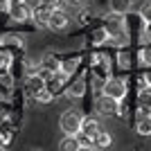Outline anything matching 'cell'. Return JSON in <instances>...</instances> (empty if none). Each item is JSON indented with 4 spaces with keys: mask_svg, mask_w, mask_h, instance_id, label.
<instances>
[{
    "mask_svg": "<svg viewBox=\"0 0 151 151\" xmlns=\"http://www.w3.org/2000/svg\"><path fill=\"white\" fill-rule=\"evenodd\" d=\"M111 145H113V138H111L106 131H101V129H99V133L93 138V149H108Z\"/></svg>",
    "mask_w": 151,
    "mask_h": 151,
    "instance_id": "cell-14",
    "label": "cell"
},
{
    "mask_svg": "<svg viewBox=\"0 0 151 151\" xmlns=\"http://www.w3.org/2000/svg\"><path fill=\"white\" fill-rule=\"evenodd\" d=\"M65 86H68V75H65V72L54 70V72H47V75H45V90H47L52 97L63 95L65 93Z\"/></svg>",
    "mask_w": 151,
    "mask_h": 151,
    "instance_id": "cell-4",
    "label": "cell"
},
{
    "mask_svg": "<svg viewBox=\"0 0 151 151\" xmlns=\"http://www.w3.org/2000/svg\"><path fill=\"white\" fill-rule=\"evenodd\" d=\"M47 2H52V0H47Z\"/></svg>",
    "mask_w": 151,
    "mask_h": 151,
    "instance_id": "cell-22",
    "label": "cell"
},
{
    "mask_svg": "<svg viewBox=\"0 0 151 151\" xmlns=\"http://www.w3.org/2000/svg\"><path fill=\"white\" fill-rule=\"evenodd\" d=\"M101 93L111 95L115 99H124L126 97V81L120 79V77H108V79H104V83H101Z\"/></svg>",
    "mask_w": 151,
    "mask_h": 151,
    "instance_id": "cell-5",
    "label": "cell"
},
{
    "mask_svg": "<svg viewBox=\"0 0 151 151\" xmlns=\"http://www.w3.org/2000/svg\"><path fill=\"white\" fill-rule=\"evenodd\" d=\"M149 25H151V23H149Z\"/></svg>",
    "mask_w": 151,
    "mask_h": 151,
    "instance_id": "cell-24",
    "label": "cell"
},
{
    "mask_svg": "<svg viewBox=\"0 0 151 151\" xmlns=\"http://www.w3.org/2000/svg\"><path fill=\"white\" fill-rule=\"evenodd\" d=\"M59 149H61V151H79V149H81L79 135H65V133H63L61 142H59Z\"/></svg>",
    "mask_w": 151,
    "mask_h": 151,
    "instance_id": "cell-12",
    "label": "cell"
},
{
    "mask_svg": "<svg viewBox=\"0 0 151 151\" xmlns=\"http://www.w3.org/2000/svg\"><path fill=\"white\" fill-rule=\"evenodd\" d=\"M5 9H7V14L12 16V20H16V23L32 20V5L27 0H7Z\"/></svg>",
    "mask_w": 151,
    "mask_h": 151,
    "instance_id": "cell-3",
    "label": "cell"
},
{
    "mask_svg": "<svg viewBox=\"0 0 151 151\" xmlns=\"http://www.w3.org/2000/svg\"><path fill=\"white\" fill-rule=\"evenodd\" d=\"M140 16H142V20H145L147 25H149V23H151V0H149V2H147L145 7H142V14H140Z\"/></svg>",
    "mask_w": 151,
    "mask_h": 151,
    "instance_id": "cell-18",
    "label": "cell"
},
{
    "mask_svg": "<svg viewBox=\"0 0 151 151\" xmlns=\"http://www.w3.org/2000/svg\"><path fill=\"white\" fill-rule=\"evenodd\" d=\"M65 97H70V99H79V97H83L86 95V81L83 79H77V81H72L70 86H65Z\"/></svg>",
    "mask_w": 151,
    "mask_h": 151,
    "instance_id": "cell-9",
    "label": "cell"
},
{
    "mask_svg": "<svg viewBox=\"0 0 151 151\" xmlns=\"http://www.w3.org/2000/svg\"><path fill=\"white\" fill-rule=\"evenodd\" d=\"M50 12H52V5L47 2V0H43V2H38V5L32 9V18H34V23H36L38 27H45V29H47Z\"/></svg>",
    "mask_w": 151,
    "mask_h": 151,
    "instance_id": "cell-7",
    "label": "cell"
},
{
    "mask_svg": "<svg viewBox=\"0 0 151 151\" xmlns=\"http://www.w3.org/2000/svg\"><path fill=\"white\" fill-rule=\"evenodd\" d=\"M149 117H151V113H149Z\"/></svg>",
    "mask_w": 151,
    "mask_h": 151,
    "instance_id": "cell-23",
    "label": "cell"
},
{
    "mask_svg": "<svg viewBox=\"0 0 151 151\" xmlns=\"http://www.w3.org/2000/svg\"><path fill=\"white\" fill-rule=\"evenodd\" d=\"M61 68V61H59V57H54V54H45L43 59H41V70H47V72H54V70Z\"/></svg>",
    "mask_w": 151,
    "mask_h": 151,
    "instance_id": "cell-15",
    "label": "cell"
},
{
    "mask_svg": "<svg viewBox=\"0 0 151 151\" xmlns=\"http://www.w3.org/2000/svg\"><path fill=\"white\" fill-rule=\"evenodd\" d=\"M81 122H83V113L77 111V108H68L63 111L61 117H59V126L65 135H77L79 129H81Z\"/></svg>",
    "mask_w": 151,
    "mask_h": 151,
    "instance_id": "cell-2",
    "label": "cell"
},
{
    "mask_svg": "<svg viewBox=\"0 0 151 151\" xmlns=\"http://www.w3.org/2000/svg\"><path fill=\"white\" fill-rule=\"evenodd\" d=\"M135 131H138L142 138L151 135V117H149V113L140 111V117H138V122H135Z\"/></svg>",
    "mask_w": 151,
    "mask_h": 151,
    "instance_id": "cell-11",
    "label": "cell"
},
{
    "mask_svg": "<svg viewBox=\"0 0 151 151\" xmlns=\"http://www.w3.org/2000/svg\"><path fill=\"white\" fill-rule=\"evenodd\" d=\"M88 20H90V12H88V9H83V12L79 14V23H81V25H86Z\"/></svg>",
    "mask_w": 151,
    "mask_h": 151,
    "instance_id": "cell-19",
    "label": "cell"
},
{
    "mask_svg": "<svg viewBox=\"0 0 151 151\" xmlns=\"http://www.w3.org/2000/svg\"><path fill=\"white\" fill-rule=\"evenodd\" d=\"M70 27V14L65 9V0H52V12L47 20V29L52 32H65Z\"/></svg>",
    "mask_w": 151,
    "mask_h": 151,
    "instance_id": "cell-1",
    "label": "cell"
},
{
    "mask_svg": "<svg viewBox=\"0 0 151 151\" xmlns=\"http://www.w3.org/2000/svg\"><path fill=\"white\" fill-rule=\"evenodd\" d=\"M108 36H111V34H108V29H106V27H104V29H97V32H95V36H93V43H97V45H99L101 41H106Z\"/></svg>",
    "mask_w": 151,
    "mask_h": 151,
    "instance_id": "cell-17",
    "label": "cell"
},
{
    "mask_svg": "<svg viewBox=\"0 0 151 151\" xmlns=\"http://www.w3.org/2000/svg\"><path fill=\"white\" fill-rule=\"evenodd\" d=\"M117 104H120V99L101 93L99 97H97V101H95V108H97V113H99L101 117H113V115H117Z\"/></svg>",
    "mask_w": 151,
    "mask_h": 151,
    "instance_id": "cell-6",
    "label": "cell"
},
{
    "mask_svg": "<svg viewBox=\"0 0 151 151\" xmlns=\"http://www.w3.org/2000/svg\"><path fill=\"white\" fill-rule=\"evenodd\" d=\"M41 90H45V75L43 72H34V75L27 77L25 81V93L32 95V97H36Z\"/></svg>",
    "mask_w": 151,
    "mask_h": 151,
    "instance_id": "cell-8",
    "label": "cell"
},
{
    "mask_svg": "<svg viewBox=\"0 0 151 151\" xmlns=\"http://www.w3.org/2000/svg\"><path fill=\"white\" fill-rule=\"evenodd\" d=\"M83 0H65V5H81Z\"/></svg>",
    "mask_w": 151,
    "mask_h": 151,
    "instance_id": "cell-21",
    "label": "cell"
},
{
    "mask_svg": "<svg viewBox=\"0 0 151 151\" xmlns=\"http://www.w3.org/2000/svg\"><path fill=\"white\" fill-rule=\"evenodd\" d=\"M77 63H79V59H72V61H61V72H65V75H72V72H75V68H77Z\"/></svg>",
    "mask_w": 151,
    "mask_h": 151,
    "instance_id": "cell-16",
    "label": "cell"
},
{
    "mask_svg": "<svg viewBox=\"0 0 151 151\" xmlns=\"http://www.w3.org/2000/svg\"><path fill=\"white\" fill-rule=\"evenodd\" d=\"M138 111H145V113H151V88H142L138 93Z\"/></svg>",
    "mask_w": 151,
    "mask_h": 151,
    "instance_id": "cell-13",
    "label": "cell"
},
{
    "mask_svg": "<svg viewBox=\"0 0 151 151\" xmlns=\"http://www.w3.org/2000/svg\"><path fill=\"white\" fill-rule=\"evenodd\" d=\"M145 83H147V86H149V88H151V70H149V72H147V75H145Z\"/></svg>",
    "mask_w": 151,
    "mask_h": 151,
    "instance_id": "cell-20",
    "label": "cell"
},
{
    "mask_svg": "<svg viewBox=\"0 0 151 151\" xmlns=\"http://www.w3.org/2000/svg\"><path fill=\"white\" fill-rule=\"evenodd\" d=\"M133 7V0H108V9L111 14H117V16H126Z\"/></svg>",
    "mask_w": 151,
    "mask_h": 151,
    "instance_id": "cell-10",
    "label": "cell"
}]
</instances>
